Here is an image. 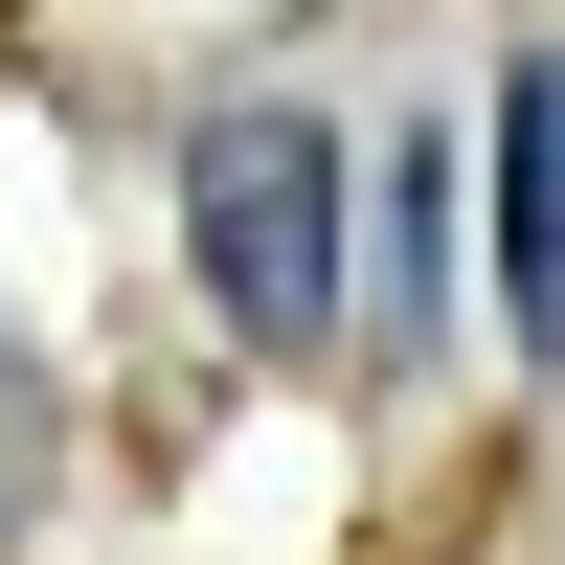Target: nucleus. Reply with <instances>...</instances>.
Here are the masks:
<instances>
[{
    "mask_svg": "<svg viewBox=\"0 0 565 565\" xmlns=\"http://www.w3.org/2000/svg\"><path fill=\"white\" fill-rule=\"evenodd\" d=\"M340 226H362V159H340L317 114L226 90V114L181 136V249H204V317H226L249 362H340V317H362Z\"/></svg>",
    "mask_w": 565,
    "mask_h": 565,
    "instance_id": "nucleus-1",
    "label": "nucleus"
},
{
    "mask_svg": "<svg viewBox=\"0 0 565 565\" xmlns=\"http://www.w3.org/2000/svg\"><path fill=\"white\" fill-rule=\"evenodd\" d=\"M23 498H45V362L0 340V543H23Z\"/></svg>",
    "mask_w": 565,
    "mask_h": 565,
    "instance_id": "nucleus-3",
    "label": "nucleus"
},
{
    "mask_svg": "<svg viewBox=\"0 0 565 565\" xmlns=\"http://www.w3.org/2000/svg\"><path fill=\"white\" fill-rule=\"evenodd\" d=\"M498 317L565 362V68L498 90Z\"/></svg>",
    "mask_w": 565,
    "mask_h": 565,
    "instance_id": "nucleus-2",
    "label": "nucleus"
}]
</instances>
